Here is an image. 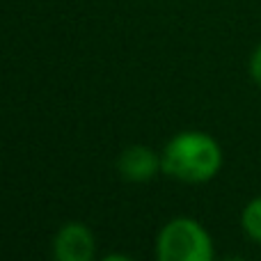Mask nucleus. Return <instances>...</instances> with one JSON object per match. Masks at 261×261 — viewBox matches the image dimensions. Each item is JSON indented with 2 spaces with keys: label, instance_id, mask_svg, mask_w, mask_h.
I'll return each mask as SVG.
<instances>
[{
  "label": "nucleus",
  "instance_id": "nucleus-1",
  "mask_svg": "<svg viewBox=\"0 0 261 261\" xmlns=\"http://www.w3.org/2000/svg\"><path fill=\"white\" fill-rule=\"evenodd\" d=\"M163 156V172L184 184H206L222 170V147L206 130H181L167 140Z\"/></svg>",
  "mask_w": 261,
  "mask_h": 261
},
{
  "label": "nucleus",
  "instance_id": "nucleus-2",
  "mask_svg": "<svg viewBox=\"0 0 261 261\" xmlns=\"http://www.w3.org/2000/svg\"><path fill=\"white\" fill-rule=\"evenodd\" d=\"M156 261H216V245L199 220L172 218L156 236Z\"/></svg>",
  "mask_w": 261,
  "mask_h": 261
},
{
  "label": "nucleus",
  "instance_id": "nucleus-3",
  "mask_svg": "<svg viewBox=\"0 0 261 261\" xmlns=\"http://www.w3.org/2000/svg\"><path fill=\"white\" fill-rule=\"evenodd\" d=\"M96 239L85 222H67L53 239V261H94Z\"/></svg>",
  "mask_w": 261,
  "mask_h": 261
},
{
  "label": "nucleus",
  "instance_id": "nucleus-4",
  "mask_svg": "<svg viewBox=\"0 0 261 261\" xmlns=\"http://www.w3.org/2000/svg\"><path fill=\"white\" fill-rule=\"evenodd\" d=\"M117 170L130 184H147L163 172V156L147 144H133L119 153Z\"/></svg>",
  "mask_w": 261,
  "mask_h": 261
},
{
  "label": "nucleus",
  "instance_id": "nucleus-5",
  "mask_svg": "<svg viewBox=\"0 0 261 261\" xmlns=\"http://www.w3.org/2000/svg\"><path fill=\"white\" fill-rule=\"evenodd\" d=\"M241 227L250 241L261 245V195L250 199L241 211Z\"/></svg>",
  "mask_w": 261,
  "mask_h": 261
},
{
  "label": "nucleus",
  "instance_id": "nucleus-6",
  "mask_svg": "<svg viewBox=\"0 0 261 261\" xmlns=\"http://www.w3.org/2000/svg\"><path fill=\"white\" fill-rule=\"evenodd\" d=\"M250 76H252V81L261 87V44L252 50V55H250Z\"/></svg>",
  "mask_w": 261,
  "mask_h": 261
},
{
  "label": "nucleus",
  "instance_id": "nucleus-7",
  "mask_svg": "<svg viewBox=\"0 0 261 261\" xmlns=\"http://www.w3.org/2000/svg\"><path fill=\"white\" fill-rule=\"evenodd\" d=\"M99 261H133L128 257V254H122V252H113V254H106L103 259H99Z\"/></svg>",
  "mask_w": 261,
  "mask_h": 261
},
{
  "label": "nucleus",
  "instance_id": "nucleus-8",
  "mask_svg": "<svg viewBox=\"0 0 261 261\" xmlns=\"http://www.w3.org/2000/svg\"><path fill=\"white\" fill-rule=\"evenodd\" d=\"M222 261H248L245 257H227V259H222Z\"/></svg>",
  "mask_w": 261,
  "mask_h": 261
}]
</instances>
